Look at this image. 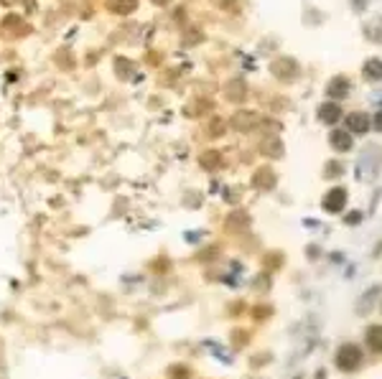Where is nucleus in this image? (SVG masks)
<instances>
[{
	"label": "nucleus",
	"mask_w": 382,
	"mask_h": 379,
	"mask_svg": "<svg viewBox=\"0 0 382 379\" xmlns=\"http://www.w3.org/2000/svg\"><path fill=\"white\" fill-rule=\"evenodd\" d=\"M367 115H362V112H354V115H349L347 117V127L352 130V132H365L367 130Z\"/></svg>",
	"instance_id": "20e7f679"
},
{
	"label": "nucleus",
	"mask_w": 382,
	"mask_h": 379,
	"mask_svg": "<svg viewBox=\"0 0 382 379\" xmlns=\"http://www.w3.org/2000/svg\"><path fill=\"white\" fill-rule=\"evenodd\" d=\"M347 92H349V79L347 77H334L331 82H329V87H326V95H331V97H347Z\"/></svg>",
	"instance_id": "f03ea898"
},
{
	"label": "nucleus",
	"mask_w": 382,
	"mask_h": 379,
	"mask_svg": "<svg viewBox=\"0 0 382 379\" xmlns=\"http://www.w3.org/2000/svg\"><path fill=\"white\" fill-rule=\"evenodd\" d=\"M270 72L278 77V79H296V74H298V64L293 61V59H275L273 64H270Z\"/></svg>",
	"instance_id": "f257e3e1"
},
{
	"label": "nucleus",
	"mask_w": 382,
	"mask_h": 379,
	"mask_svg": "<svg viewBox=\"0 0 382 379\" xmlns=\"http://www.w3.org/2000/svg\"><path fill=\"white\" fill-rule=\"evenodd\" d=\"M319 112H321V120H326V122H336V120H339V115H342V109L336 107V104H324Z\"/></svg>",
	"instance_id": "423d86ee"
},
{
	"label": "nucleus",
	"mask_w": 382,
	"mask_h": 379,
	"mask_svg": "<svg viewBox=\"0 0 382 379\" xmlns=\"http://www.w3.org/2000/svg\"><path fill=\"white\" fill-rule=\"evenodd\" d=\"M219 3H222V5H230V3H232V0H219Z\"/></svg>",
	"instance_id": "f8f14e48"
},
{
	"label": "nucleus",
	"mask_w": 382,
	"mask_h": 379,
	"mask_svg": "<svg viewBox=\"0 0 382 379\" xmlns=\"http://www.w3.org/2000/svg\"><path fill=\"white\" fill-rule=\"evenodd\" d=\"M331 143H334V148H339V150H347V148L352 145V138L347 135V132L336 130V132H331Z\"/></svg>",
	"instance_id": "0eeeda50"
},
{
	"label": "nucleus",
	"mask_w": 382,
	"mask_h": 379,
	"mask_svg": "<svg viewBox=\"0 0 382 379\" xmlns=\"http://www.w3.org/2000/svg\"><path fill=\"white\" fill-rule=\"evenodd\" d=\"M370 28H380V33H377V36H375L372 41H382V18H380V20H375V23H372Z\"/></svg>",
	"instance_id": "1a4fd4ad"
},
{
	"label": "nucleus",
	"mask_w": 382,
	"mask_h": 379,
	"mask_svg": "<svg viewBox=\"0 0 382 379\" xmlns=\"http://www.w3.org/2000/svg\"><path fill=\"white\" fill-rule=\"evenodd\" d=\"M377 127L382 130V112H380V117H377Z\"/></svg>",
	"instance_id": "9b49d317"
},
{
	"label": "nucleus",
	"mask_w": 382,
	"mask_h": 379,
	"mask_svg": "<svg viewBox=\"0 0 382 379\" xmlns=\"http://www.w3.org/2000/svg\"><path fill=\"white\" fill-rule=\"evenodd\" d=\"M227 92H230V99H242V97H245V92H247V87H245V82L235 79V82H230V84H227Z\"/></svg>",
	"instance_id": "6e6552de"
},
{
	"label": "nucleus",
	"mask_w": 382,
	"mask_h": 379,
	"mask_svg": "<svg viewBox=\"0 0 382 379\" xmlns=\"http://www.w3.org/2000/svg\"><path fill=\"white\" fill-rule=\"evenodd\" d=\"M107 8L118 15H127L138 8V0H107Z\"/></svg>",
	"instance_id": "7ed1b4c3"
},
{
	"label": "nucleus",
	"mask_w": 382,
	"mask_h": 379,
	"mask_svg": "<svg viewBox=\"0 0 382 379\" xmlns=\"http://www.w3.org/2000/svg\"><path fill=\"white\" fill-rule=\"evenodd\" d=\"M3 3H15V0H3Z\"/></svg>",
	"instance_id": "ddd939ff"
},
{
	"label": "nucleus",
	"mask_w": 382,
	"mask_h": 379,
	"mask_svg": "<svg viewBox=\"0 0 382 379\" xmlns=\"http://www.w3.org/2000/svg\"><path fill=\"white\" fill-rule=\"evenodd\" d=\"M153 3H155V5H168L171 0H153Z\"/></svg>",
	"instance_id": "9d476101"
},
{
	"label": "nucleus",
	"mask_w": 382,
	"mask_h": 379,
	"mask_svg": "<svg viewBox=\"0 0 382 379\" xmlns=\"http://www.w3.org/2000/svg\"><path fill=\"white\" fill-rule=\"evenodd\" d=\"M365 77L372 79V82L382 79V61H380V59H370V61L365 64Z\"/></svg>",
	"instance_id": "39448f33"
}]
</instances>
